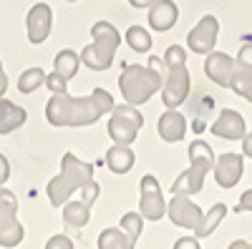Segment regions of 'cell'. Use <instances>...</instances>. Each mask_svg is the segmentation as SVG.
<instances>
[{
	"instance_id": "cell-24",
	"label": "cell",
	"mask_w": 252,
	"mask_h": 249,
	"mask_svg": "<svg viewBox=\"0 0 252 249\" xmlns=\"http://www.w3.org/2000/svg\"><path fill=\"white\" fill-rule=\"evenodd\" d=\"M53 66H56V73H61V76L66 78V81H71V78L78 73V66H81V55H78L76 51L66 48V51H61V53L56 55Z\"/></svg>"
},
{
	"instance_id": "cell-7",
	"label": "cell",
	"mask_w": 252,
	"mask_h": 249,
	"mask_svg": "<svg viewBox=\"0 0 252 249\" xmlns=\"http://www.w3.org/2000/svg\"><path fill=\"white\" fill-rule=\"evenodd\" d=\"M139 186H141V194H139V212H141V217L152 219V221L161 219L166 214V201L161 196V186H159L157 176L146 174Z\"/></svg>"
},
{
	"instance_id": "cell-2",
	"label": "cell",
	"mask_w": 252,
	"mask_h": 249,
	"mask_svg": "<svg viewBox=\"0 0 252 249\" xmlns=\"http://www.w3.org/2000/svg\"><path fill=\"white\" fill-rule=\"evenodd\" d=\"M91 179H94V166L86 164V161H81L76 154H66L63 161H61V174L48 181V199H51V204L61 209V206L68 201V196L76 189H81L86 181H91Z\"/></svg>"
},
{
	"instance_id": "cell-15",
	"label": "cell",
	"mask_w": 252,
	"mask_h": 249,
	"mask_svg": "<svg viewBox=\"0 0 252 249\" xmlns=\"http://www.w3.org/2000/svg\"><path fill=\"white\" fill-rule=\"evenodd\" d=\"M177 18H179V8L174 0H154L149 5V26L159 33L174 28Z\"/></svg>"
},
{
	"instance_id": "cell-3",
	"label": "cell",
	"mask_w": 252,
	"mask_h": 249,
	"mask_svg": "<svg viewBox=\"0 0 252 249\" xmlns=\"http://www.w3.org/2000/svg\"><path fill=\"white\" fill-rule=\"evenodd\" d=\"M91 35H94V43L81 51V63L89 66L91 71L111 68L116 48L121 43L119 30L109 23V20H98V23H94V28H91Z\"/></svg>"
},
{
	"instance_id": "cell-28",
	"label": "cell",
	"mask_w": 252,
	"mask_h": 249,
	"mask_svg": "<svg viewBox=\"0 0 252 249\" xmlns=\"http://www.w3.org/2000/svg\"><path fill=\"white\" fill-rule=\"evenodd\" d=\"M164 66L174 68V66H187V51L182 46H169L164 53Z\"/></svg>"
},
{
	"instance_id": "cell-22",
	"label": "cell",
	"mask_w": 252,
	"mask_h": 249,
	"mask_svg": "<svg viewBox=\"0 0 252 249\" xmlns=\"http://www.w3.org/2000/svg\"><path fill=\"white\" fill-rule=\"evenodd\" d=\"M202 186H204V174L194 171L192 166H189L184 174L177 176V181H174V186H172V192H174V194H187V196H192V194H199V192H202Z\"/></svg>"
},
{
	"instance_id": "cell-21",
	"label": "cell",
	"mask_w": 252,
	"mask_h": 249,
	"mask_svg": "<svg viewBox=\"0 0 252 249\" xmlns=\"http://www.w3.org/2000/svg\"><path fill=\"white\" fill-rule=\"evenodd\" d=\"M91 217V206L86 201H66L63 204V221L73 229H81V226L89 224Z\"/></svg>"
},
{
	"instance_id": "cell-12",
	"label": "cell",
	"mask_w": 252,
	"mask_h": 249,
	"mask_svg": "<svg viewBox=\"0 0 252 249\" xmlns=\"http://www.w3.org/2000/svg\"><path fill=\"white\" fill-rule=\"evenodd\" d=\"M212 171H215V179H217V184L222 186V189H229V186H235L242 179L245 161H242L240 154H222L215 161Z\"/></svg>"
},
{
	"instance_id": "cell-14",
	"label": "cell",
	"mask_w": 252,
	"mask_h": 249,
	"mask_svg": "<svg viewBox=\"0 0 252 249\" xmlns=\"http://www.w3.org/2000/svg\"><path fill=\"white\" fill-rule=\"evenodd\" d=\"M212 134L220 136V138H227V141H237V138H242V136L247 134V123H245V118H242L237 111L224 109V111L220 113V118L215 121Z\"/></svg>"
},
{
	"instance_id": "cell-36",
	"label": "cell",
	"mask_w": 252,
	"mask_h": 249,
	"mask_svg": "<svg viewBox=\"0 0 252 249\" xmlns=\"http://www.w3.org/2000/svg\"><path fill=\"white\" fill-rule=\"evenodd\" d=\"M242 151H245V156L252 159V134H245L242 136Z\"/></svg>"
},
{
	"instance_id": "cell-1",
	"label": "cell",
	"mask_w": 252,
	"mask_h": 249,
	"mask_svg": "<svg viewBox=\"0 0 252 249\" xmlns=\"http://www.w3.org/2000/svg\"><path fill=\"white\" fill-rule=\"evenodd\" d=\"M116 106L114 96L103 88H96L91 96L73 98L68 93H53L46 103V118L51 126H91L103 113H111Z\"/></svg>"
},
{
	"instance_id": "cell-34",
	"label": "cell",
	"mask_w": 252,
	"mask_h": 249,
	"mask_svg": "<svg viewBox=\"0 0 252 249\" xmlns=\"http://www.w3.org/2000/svg\"><path fill=\"white\" fill-rule=\"evenodd\" d=\"M8 176H10V166H8V159H5L3 154H0V186H5Z\"/></svg>"
},
{
	"instance_id": "cell-31",
	"label": "cell",
	"mask_w": 252,
	"mask_h": 249,
	"mask_svg": "<svg viewBox=\"0 0 252 249\" xmlns=\"http://www.w3.org/2000/svg\"><path fill=\"white\" fill-rule=\"evenodd\" d=\"M235 63H237L240 68H245V71H252V43H247V46L240 48Z\"/></svg>"
},
{
	"instance_id": "cell-43",
	"label": "cell",
	"mask_w": 252,
	"mask_h": 249,
	"mask_svg": "<svg viewBox=\"0 0 252 249\" xmlns=\"http://www.w3.org/2000/svg\"><path fill=\"white\" fill-rule=\"evenodd\" d=\"M68 3H76V0H68Z\"/></svg>"
},
{
	"instance_id": "cell-18",
	"label": "cell",
	"mask_w": 252,
	"mask_h": 249,
	"mask_svg": "<svg viewBox=\"0 0 252 249\" xmlns=\"http://www.w3.org/2000/svg\"><path fill=\"white\" fill-rule=\"evenodd\" d=\"M134 151L129 146H124V143H116V146H111L106 151V166L114 171V174H126V171H131V166H134Z\"/></svg>"
},
{
	"instance_id": "cell-8",
	"label": "cell",
	"mask_w": 252,
	"mask_h": 249,
	"mask_svg": "<svg viewBox=\"0 0 252 249\" xmlns=\"http://www.w3.org/2000/svg\"><path fill=\"white\" fill-rule=\"evenodd\" d=\"M217 35H220V20L215 15H204L199 23L189 30L187 46H189V51H192V53L207 55V53H212V48L217 43Z\"/></svg>"
},
{
	"instance_id": "cell-40",
	"label": "cell",
	"mask_w": 252,
	"mask_h": 249,
	"mask_svg": "<svg viewBox=\"0 0 252 249\" xmlns=\"http://www.w3.org/2000/svg\"><path fill=\"white\" fill-rule=\"evenodd\" d=\"M229 249H252L247 242H242V239H237V242H232V244H229Z\"/></svg>"
},
{
	"instance_id": "cell-41",
	"label": "cell",
	"mask_w": 252,
	"mask_h": 249,
	"mask_svg": "<svg viewBox=\"0 0 252 249\" xmlns=\"http://www.w3.org/2000/svg\"><path fill=\"white\" fill-rule=\"evenodd\" d=\"M194 131H197V134H202V131H204V123H202V121H197V123H194Z\"/></svg>"
},
{
	"instance_id": "cell-39",
	"label": "cell",
	"mask_w": 252,
	"mask_h": 249,
	"mask_svg": "<svg viewBox=\"0 0 252 249\" xmlns=\"http://www.w3.org/2000/svg\"><path fill=\"white\" fill-rule=\"evenodd\" d=\"M129 3H131L134 8H149V5L154 3V0H129Z\"/></svg>"
},
{
	"instance_id": "cell-17",
	"label": "cell",
	"mask_w": 252,
	"mask_h": 249,
	"mask_svg": "<svg viewBox=\"0 0 252 249\" xmlns=\"http://www.w3.org/2000/svg\"><path fill=\"white\" fill-rule=\"evenodd\" d=\"M23 123H26V109L15 106L8 98H0V134H10Z\"/></svg>"
},
{
	"instance_id": "cell-33",
	"label": "cell",
	"mask_w": 252,
	"mask_h": 249,
	"mask_svg": "<svg viewBox=\"0 0 252 249\" xmlns=\"http://www.w3.org/2000/svg\"><path fill=\"white\" fill-rule=\"evenodd\" d=\"M174 249H202V247H199L197 237H182V239H177Z\"/></svg>"
},
{
	"instance_id": "cell-6",
	"label": "cell",
	"mask_w": 252,
	"mask_h": 249,
	"mask_svg": "<svg viewBox=\"0 0 252 249\" xmlns=\"http://www.w3.org/2000/svg\"><path fill=\"white\" fill-rule=\"evenodd\" d=\"M23 237L26 229L18 221V199L10 189L0 186V247H18Z\"/></svg>"
},
{
	"instance_id": "cell-5",
	"label": "cell",
	"mask_w": 252,
	"mask_h": 249,
	"mask_svg": "<svg viewBox=\"0 0 252 249\" xmlns=\"http://www.w3.org/2000/svg\"><path fill=\"white\" fill-rule=\"evenodd\" d=\"M144 126V116L134 103H124V106H114L111 109V118H109V136L114 138V143H124L129 146L134 143V138L139 136Z\"/></svg>"
},
{
	"instance_id": "cell-9",
	"label": "cell",
	"mask_w": 252,
	"mask_h": 249,
	"mask_svg": "<svg viewBox=\"0 0 252 249\" xmlns=\"http://www.w3.org/2000/svg\"><path fill=\"white\" fill-rule=\"evenodd\" d=\"M189 96V71L187 66H174L166 68V81L161 88V101L166 109L182 106V101Z\"/></svg>"
},
{
	"instance_id": "cell-30",
	"label": "cell",
	"mask_w": 252,
	"mask_h": 249,
	"mask_svg": "<svg viewBox=\"0 0 252 249\" xmlns=\"http://www.w3.org/2000/svg\"><path fill=\"white\" fill-rule=\"evenodd\" d=\"M98 192H101V186H98L94 179H91V181H86V184L81 186V201H86V204L91 206V204L98 199Z\"/></svg>"
},
{
	"instance_id": "cell-27",
	"label": "cell",
	"mask_w": 252,
	"mask_h": 249,
	"mask_svg": "<svg viewBox=\"0 0 252 249\" xmlns=\"http://www.w3.org/2000/svg\"><path fill=\"white\" fill-rule=\"evenodd\" d=\"M119 226L136 242V239L141 237V232H144V217H141V212H129V214H124Z\"/></svg>"
},
{
	"instance_id": "cell-42",
	"label": "cell",
	"mask_w": 252,
	"mask_h": 249,
	"mask_svg": "<svg viewBox=\"0 0 252 249\" xmlns=\"http://www.w3.org/2000/svg\"><path fill=\"white\" fill-rule=\"evenodd\" d=\"M242 98H247V101H250V103H252V86H250V88H247V93H245V96H242Z\"/></svg>"
},
{
	"instance_id": "cell-13",
	"label": "cell",
	"mask_w": 252,
	"mask_h": 249,
	"mask_svg": "<svg viewBox=\"0 0 252 249\" xmlns=\"http://www.w3.org/2000/svg\"><path fill=\"white\" fill-rule=\"evenodd\" d=\"M237 71V63L235 58H229L227 53H207V60H204V73L212 78L217 86H229L232 83V76Z\"/></svg>"
},
{
	"instance_id": "cell-10",
	"label": "cell",
	"mask_w": 252,
	"mask_h": 249,
	"mask_svg": "<svg viewBox=\"0 0 252 249\" xmlns=\"http://www.w3.org/2000/svg\"><path fill=\"white\" fill-rule=\"evenodd\" d=\"M166 214L182 229H194L202 219V209L187 194H174L172 204H166Z\"/></svg>"
},
{
	"instance_id": "cell-44",
	"label": "cell",
	"mask_w": 252,
	"mask_h": 249,
	"mask_svg": "<svg viewBox=\"0 0 252 249\" xmlns=\"http://www.w3.org/2000/svg\"><path fill=\"white\" fill-rule=\"evenodd\" d=\"M0 68H3V63H0Z\"/></svg>"
},
{
	"instance_id": "cell-38",
	"label": "cell",
	"mask_w": 252,
	"mask_h": 249,
	"mask_svg": "<svg viewBox=\"0 0 252 249\" xmlns=\"http://www.w3.org/2000/svg\"><path fill=\"white\" fill-rule=\"evenodd\" d=\"M5 88H8V76H5V71H3V68H0V98H3Z\"/></svg>"
},
{
	"instance_id": "cell-37",
	"label": "cell",
	"mask_w": 252,
	"mask_h": 249,
	"mask_svg": "<svg viewBox=\"0 0 252 249\" xmlns=\"http://www.w3.org/2000/svg\"><path fill=\"white\" fill-rule=\"evenodd\" d=\"M149 66H152L154 71H159V73H161V71L166 68V66H164V60H161L159 55H152V58H149Z\"/></svg>"
},
{
	"instance_id": "cell-20",
	"label": "cell",
	"mask_w": 252,
	"mask_h": 249,
	"mask_svg": "<svg viewBox=\"0 0 252 249\" xmlns=\"http://www.w3.org/2000/svg\"><path fill=\"white\" fill-rule=\"evenodd\" d=\"M134 239L119 226H109L98 234V249H134Z\"/></svg>"
},
{
	"instance_id": "cell-26",
	"label": "cell",
	"mask_w": 252,
	"mask_h": 249,
	"mask_svg": "<svg viewBox=\"0 0 252 249\" xmlns=\"http://www.w3.org/2000/svg\"><path fill=\"white\" fill-rule=\"evenodd\" d=\"M126 43H129L131 51H136V53H146V51H152V35L141 26H131L126 30Z\"/></svg>"
},
{
	"instance_id": "cell-19",
	"label": "cell",
	"mask_w": 252,
	"mask_h": 249,
	"mask_svg": "<svg viewBox=\"0 0 252 249\" xmlns=\"http://www.w3.org/2000/svg\"><path fill=\"white\" fill-rule=\"evenodd\" d=\"M189 161H192V169L194 171H199V174H209L212 171V166H215V154H212V149L207 146L204 141H194L192 146H189Z\"/></svg>"
},
{
	"instance_id": "cell-29",
	"label": "cell",
	"mask_w": 252,
	"mask_h": 249,
	"mask_svg": "<svg viewBox=\"0 0 252 249\" xmlns=\"http://www.w3.org/2000/svg\"><path fill=\"white\" fill-rule=\"evenodd\" d=\"M43 86H48L53 93H66V88H68V81L66 78H63L61 73H46V83H43Z\"/></svg>"
},
{
	"instance_id": "cell-11",
	"label": "cell",
	"mask_w": 252,
	"mask_h": 249,
	"mask_svg": "<svg viewBox=\"0 0 252 249\" xmlns=\"http://www.w3.org/2000/svg\"><path fill=\"white\" fill-rule=\"evenodd\" d=\"M51 23H53L51 5H46V3H35V5L28 10L26 28H28V40H31L33 46H40V43H43V40L48 38V33H51Z\"/></svg>"
},
{
	"instance_id": "cell-16",
	"label": "cell",
	"mask_w": 252,
	"mask_h": 249,
	"mask_svg": "<svg viewBox=\"0 0 252 249\" xmlns=\"http://www.w3.org/2000/svg\"><path fill=\"white\" fill-rule=\"evenodd\" d=\"M157 129H159V136H161L166 143H177V141H182L184 134H187V121H184V116H182L177 109H169V111H164V113L159 116Z\"/></svg>"
},
{
	"instance_id": "cell-25",
	"label": "cell",
	"mask_w": 252,
	"mask_h": 249,
	"mask_svg": "<svg viewBox=\"0 0 252 249\" xmlns=\"http://www.w3.org/2000/svg\"><path fill=\"white\" fill-rule=\"evenodd\" d=\"M46 83V71L43 68H38V66H33V68H26L23 73H20V78H18V91L20 93H33L35 88H40Z\"/></svg>"
},
{
	"instance_id": "cell-23",
	"label": "cell",
	"mask_w": 252,
	"mask_h": 249,
	"mask_svg": "<svg viewBox=\"0 0 252 249\" xmlns=\"http://www.w3.org/2000/svg\"><path fill=\"white\" fill-rule=\"evenodd\" d=\"M224 214H227V206H224V204H215L207 214H202L199 224L194 226V237H197V239L209 237V234H212L217 226H220V221L224 219Z\"/></svg>"
},
{
	"instance_id": "cell-32",
	"label": "cell",
	"mask_w": 252,
	"mask_h": 249,
	"mask_svg": "<svg viewBox=\"0 0 252 249\" xmlns=\"http://www.w3.org/2000/svg\"><path fill=\"white\" fill-rule=\"evenodd\" d=\"M46 249H73V242L66 234H56L46 242Z\"/></svg>"
},
{
	"instance_id": "cell-35",
	"label": "cell",
	"mask_w": 252,
	"mask_h": 249,
	"mask_svg": "<svg viewBox=\"0 0 252 249\" xmlns=\"http://www.w3.org/2000/svg\"><path fill=\"white\" fill-rule=\"evenodd\" d=\"M237 212H252V189L245 192L240 196V206H237Z\"/></svg>"
},
{
	"instance_id": "cell-4",
	"label": "cell",
	"mask_w": 252,
	"mask_h": 249,
	"mask_svg": "<svg viewBox=\"0 0 252 249\" xmlns=\"http://www.w3.org/2000/svg\"><path fill=\"white\" fill-rule=\"evenodd\" d=\"M119 88L126 103L141 106L161 88V73L152 66H126L119 76Z\"/></svg>"
}]
</instances>
